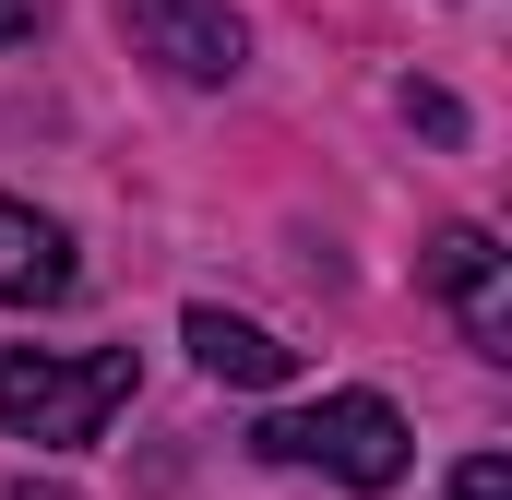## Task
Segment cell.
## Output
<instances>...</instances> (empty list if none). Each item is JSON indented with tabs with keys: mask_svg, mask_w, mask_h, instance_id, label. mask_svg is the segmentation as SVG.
Here are the masks:
<instances>
[{
	"mask_svg": "<svg viewBox=\"0 0 512 500\" xmlns=\"http://www.w3.org/2000/svg\"><path fill=\"white\" fill-rule=\"evenodd\" d=\"M120 405H131V346H96V358L12 346V358H0V429L36 441V453H84V441H108Z\"/></svg>",
	"mask_w": 512,
	"mask_h": 500,
	"instance_id": "1",
	"label": "cell"
},
{
	"mask_svg": "<svg viewBox=\"0 0 512 500\" xmlns=\"http://www.w3.org/2000/svg\"><path fill=\"white\" fill-rule=\"evenodd\" d=\"M251 453L322 465V477H346V489H393V477L417 465V441H405V417H393L382 393H322V405H298V417H262Z\"/></svg>",
	"mask_w": 512,
	"mask_h": 500,
	"instance_id": "2",
	"label": "cell"
},
{
	"mask_svg": "<svg viewBox=\"0 0 512 500\" xmlns=\"http://www.w3.org/2000/svg\"><path fill=\"white\" fill-rule=\"evenodd\" d=\"M120 12H131V48L155 72H179V84H227L251 60V36H239L227 0H120Z\"/></svg>",
	"mask_w": 512,
	"mask_h": 500,
	"instance_id": "3",
	"label": "cell"
},
{
	"mask_svg": "<svg viewBox=\"0 0 512 500\" xmlns=\"http://www.w3.org/2000/svg\"><path fill=\"white\" fill-rule=\"evenodd\" d=\"M429 286H441V310L465 322V346L512 358V286H501V239H489V227H441V239H429Z\"/></svg>",
	"mask_w": 512,
	"mask_h": 500,
	"instance_id": "4",
	"label": "cell"
},
{
	"mask_svg": "<svg viewBox=\"0 0 512 500\" xmlns=\"http://www.w3.org/2000/svg\"><path fill=\"white\" fill-rule=\"evenodd\" d=\"M72 286H84L72 239H60L36 203H0V310H48V298H72Z\"/></svg>",
	"mask_w": 512,
	"mask_h": 500,
	"instance_id": "5",
	"label": "cell"
},
{
	"mask_svg": "<svg viewBox=\"0 0 512 500\" xmlns=\"http://www.w3.org/2000/svg\"><path fill=\"white\" fill-rule=\"evenodd\" d=\"M179 334H191V358H203V370L239 381V393H274V381L298 370V346H274V334H262V322H239V310H191Z\"/></svg>",
	"mask_w": 512,
	"mask_h": 500,
	"instance_id": "6",
	"label": "cell"
},
{
	"mask_svg": "<svg viewBox=\"0 0 512 500\" xmlns=\"http://www.w3.org/2000/svg\"><path fill=\"white\" fill-rule=\"evenodd\" d=\"M405 120L429 131V143H465V108H453V96H441V84H405Z\"/></svg>",
	"mask_w": 512,
	"mask_h": 500,
	"instance_id": "7",
	"label": "cell"
},
{
	"mask_svg": "<svg viewBox=\"0 0 512 500\" xmlns=\"http://www.w3.org/2000/svg\"><path fill=\"white\" fill-rule=\"evenodd\" d=\"M453 500H512V465L501 453H465V465H453Z\"/></svg>",
	"mask_w": 512,
	"mask_h": 500,
	"instance_id": "8",
	"label": "cell"
},
{
	"mask_svg": "<svg viewBox=\"0 0 512 500\" xmlns=\"http://www.w3.org/2000/svg\"><path fill=\"white\" fill-rule=\"evenodd\" d=\"M12 36H36V0H0V48H12Z\"/></svg>",
	"mask_w": 512,
	"mask_h": 500,
	"instance_id": "9",
	"label": "cell"
},
{
	"mask_svg": "<svg viewBox=\"0 0 512 500\" xmlns=\"http://www.w3.org/2000/svg\"><path fill=\"white\" fill-rule=\"evenodd\" d=\"M12 500H72V489H36V477H24V489H12Z\"/></svg>",
	"mask_w": 512,
	"mask_h": 500,
	"instance_id": "10",
	"label": "cell"
}]
</instances>
